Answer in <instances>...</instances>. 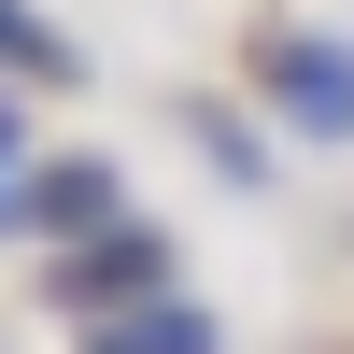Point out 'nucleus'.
<instances>
[{
	"label": "nucleus",
	"instance_id": "obj_6",
	"mask_svg": "<svg viewBox=\"0 0 354 354\" xmlns=\"http://www.w3.org/2000/svg\"><path fill=\"white\" fill-rule=\"evenodd\" d=\"M28 170H43V142H28V100L0 85V241H15V185H28Z\"/></svg>",
	"mask_w": 354,
	"mask_h": 354
},
{
	"label": "nucleus",
	"instance_id": "obj_5",
	"mask_svg": "<svg viewBox=\"0 0 354 354\" xmlns=\"http://www.w3.org/2000/svg\"><path fill=\"white\" fill-rule=\"evenodd\" d=\"M0 85H85V43L43 0H0Z\"/></svg>",
	"mask_w": 354,
	"mask_h": 354
},
{
	"label": "nucleus",
	"instance_id": "obj_3",
	"mask_svg": "<svg viewBox=\"0 0 354 354\" xmlns=\"http://www.w3.org/2000/svg\"><path fill=\"white\" fill-rule=\"evenodd\" d=\"M43 298L71 312V326H113V312H142V298H185V283H170V241H156V227H113V241L57 255V270H43Z\"/></svg>",
	"mask_w": 354,
	"mask_h": 354
},
{
	"label": "nucleus",
	"instance_id": "obj_4",
	"mask_svg": "<svg viewBox=\"0 0 354 354\" xmlns=\"http://www.w3.org/2000/svg\"><path fill=\"white\" fill-rule=\"evenodd\" d=\"M85 354H227V326L198 298H142V312H113V326H85Z\"/></svg>",
	"mask_w": 354,
	"mask_h": 354
},
{
	"label": "nucleus",
	"instance_id": "obj_1",
	"mask_svg": "<svg viewBox=\"0 0 354 354\" xmlns=\"http://www.w3.org/2000/svg\"><path fill=\"white\" fill-rule=\"evenodd\" d=\"M241 100H270V128H298V142H354V43L340 28H255Z\"/></svg>",
	"mask_w": 354,
	"mask_h": 354
},
{
	"label": "nucleus",
	"instance_id": "obj_2",
	"mask_svg": "<svg viewBox=\"0 0 354 354\" xmlns=\"http://www.w3.org/2000/svg\"><path fill=\"white\" fill-rule=\"evenodd\" d=\"M113 227H142V198H128L113 156H43L15 185V241H43V255H85V241H113Z\"/></svg>",
	"mask_w": 354,
	"mask_h": 354
},
{
	"label": "nucleus",
	"instance_id": "obj_7",
	"mask_svg": "<svg viewBox=\"0 0 354 354\" xmlns=\"http://www.w3.org/2000/svg\"><path fill=\"white\" fill-rule=\"evenodd\" d=\"M198 156H213V170H227V185H255V170H270V142H255V128H241V113H198Z\"/></svg>",
	"mask_w": 354,
	"mask_h": 354
}]
</instances>
